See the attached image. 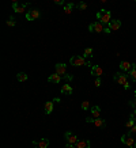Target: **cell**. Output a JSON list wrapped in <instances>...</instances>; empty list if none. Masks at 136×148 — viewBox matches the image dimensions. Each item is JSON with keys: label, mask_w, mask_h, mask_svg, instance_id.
Here are the masks:
<instances>
[{"label": "cell", "mask_w": 136, "mask_h": 148, "mask_svg": "<svg viewBox=\"0 0 136 148\" xmlns=\"http://www.w3.org/2000/svg\"><path fill=\"white\" fill-rule=\"evenodd\" d=\"M97 18H98V22H101L102 25H105V26H108L109 23L112 22V14H110V11H108V10L102 8L97 12Z\"/></svg>", "instance_id": "6da1fadb"}, {"label": "cell", "mask_w": 136, "mask_h": 148, "mask_svg": "<svg viewBox=\"0 0 136 148\" xmlns=\"http://www.w3.org/2000/svg\"><path fill=\"white\" fill-rule=\"evenodd\" d=\"M56 73L57 75H60V76L63 77V79H65L67 82H71L73 79V76L72 75H68L67 73V65L65 64H63V63H59V64H56Z\"/></svg>", "instance_id": "7a4b0ae2"}, {"label": "cell", "mask_w": 136, "mask_h": 148, "mask_svg": "<svg viewBox=\"0 0 136 148\" xmlns=\"http://www.w3.org/2000/svg\"><path fill=\"white\" fill-rule=\"evenodd\" d=\"M69 64L73 67H82V65H90L89 61H86V58L83 56H72L69 58Z\"/></svg>", "instance_id": "3957f363"}, {"label": "cell", "mask_w": 136, "mask_h": 148, "mask_svg": "<svg viewBox=\"0 0 136 148\" xmlns=\"http://www.w3.org/2000/svg\"><path fill=\"white\" fill-rule=\"evenodd\" d=\"M40 16H41V11L38 8H30L26 12V19L29 22H33V21L38 19Z\"/></svg>", "instance_id": "277c9868"}, {"label": "cell", "mask_w": 136, "mask_h": 148, "mask_svg": "<svg viewBox=\"0 0 136 148\" xmlns=\"http://www.w3.org/2000/svg\"><path fill=\"white\" fill-rule=\"evenodd\" d=\"M86 122H89V124H94V125L98 126V128H106V120H104V118H94V117H87V118H86Z\"/></svg>", "instance_id": "5b68a950"}, {"label": "cell", "mask_w": 136, "mask_h": 148, "mask_svg": "<svg viewBox=\"0 0 136 148\" xmlns=\"http://www.w3.org/2000/svg\"><path fill=\"white\" fill-rule=\"evenodd\" d=\"M89 32L90 33H104L105 32V25H102L101 22H94L91 23L90 26H89Z\"/></svg>", "instance_id": "8992f818"}, {"label": "cell", "mask_w": 136, "mask_h": 148, "mask_svg": "<svg viewBox=\"0 0 136 148\" xmlns=\"http://www.w3.org/2000/svg\"><path fill=\"white\" fill-rule=\"evenodd\" d=\"M113 79L117 82L118 84L125 86L128 84V73H122V72H117L116 75L113 76Z\"/></svg>", "instance_id": "52a82bcc"}, {"label": "cell", "mask_w": 136, "mask_h": 148, "mask_svg": "<svg viewBox=\"0 0 136 148\" xmlns=\"http://www.w3.org/2000/svg\"><path fill=\"white\" fill-rule=\"evenodd\" d=\"M29 3H23V4H19L18 1H14L12 3V10H14V12H16V14H22L26 11V8L29 7Z\"/></svg>", "instance_id": "ba28073f"}, {"label": "cell", "mask_w": 136, "mask_h": 148, "mask_svg": "<svg viewBox=\"0 0 136 148\" xmlns=\"http://www.w3.org/2000/svg\"><path fill=\"white\" fill-rule=\"evenodd\" d=\"M64 137H65V141H67L68 144H75L79 141V139H78L76 135H73L72 132H65V135H64Z\"/></svg>", "instance_id": "9c48e42d"}, {"label": "cell", "mask_w": 136, "mask_h": 148, "mask_svg": "<svg viewBox=\"0 0 136 148\" xmlns=\"http://www.w3.org/2000/svg\"><path fill=\"white\" fill-rule=\"evenodd\" d=\"M121 141L125 144V145H128L129 148H132L133 145H135V139L129 135H122L121 136Z\"/></svg>", "instance_id": "30bf717a"}, {"label": "cell", "mask_w": 136, "mask_h": 148, "mask_svg": "<svg viewBox=\"0 0 136 148\" xmlns=\"http://www.w3.org/2000/svg\"><path fill=\"white\" fill-rule=\"evenodd\" d=\"M102 73H104V71H102V68H101L100 65H91V75H93V76L101 77Z\"/></svg>", "instance_id": "8fae6325"}, {"label": "cell", "mask_w": 136, "mask_h": 148, "mask_svg": "<svg viewBox=\"0 0 136 148\" xmlns=\"http://www.w3.org/2000/svg\"><path fill=\"white\" fill-rule=\"evenodd\" d=\"M133 68V63H129V61H121L120 63V69L124 72H129Z\"/></svg>", "instance_id": "7c38bea8"}, {"label": "cell", "mask_w": 136, "mask_h": 148, "mask_svg": "<svg viewBox=\"0 0 136 148\" xmlns=\"http://www.w3.org/2000/svg\"><path fill=\"white\" fill-rule=\"evenodd\" d=\"M109 29L112 30V32H114V30H118L120 27H121V21H118V19H112V22L108 25Z\"/></svg>", "instance_id": "4fadbf2b"}, {"label": "cell", "mask_w": 136, "mask_h": 148, "mask_svg": "<svg viewBox=\"0 0 136 148\" xmlns=\"http://www.w3.org/2000/svg\"><path fill=\"white\" fill-rule=\"evenodd\" d=\"M34 145H38V148H48L49 145V139H41L40 141H33Z\"/></svg>", "instance_id": "5bb4252c"}, {"label": "cell", "mask_w": 136, "mask_h": 148, "mask_svg": "<svg viewBox=\"0 0 136 148\" xmlns=\"http://www.w3.org/2000/svg\"><path fill=\"white\" fill-rule=\"evenodd\" d=\"M73 92L72 87H71V84L69 83H65V84H63V87H61V94H65V95H71Z\"/></svg>", "instance_id": "9a60e30c"}, {"label": "cell", "mask_w": 136, "mask_h": 148, "mask_svg": "<svg viewBox=\"0 0 136 148\" xmlns=\"http://www.w3.org/2000/svg\"><path fill=\"white\" fill-rule=\"evenodd\" d=\"M61 79H63V77L60 76V75L53 73V75H50V76L48 77V82H49V83H53V84H57V83H60V82H61Z\"/></svg>", "instance_id": "2e32d148"}, {"label": "cell", "mask_w": 136, "mask_h": 148, "mask_svg": "<svg viewBox=\"0 0 136 148\" xmlns=\"http://www.w3.org/2000/svg\"><path fill=\"white\" fill-rule=\"evenodd\" d=\"M90 140H79L76 144H75V147L76 148H90Z\"/></svg>", "instance_id": "e0dca14e"}, {"label": "cell", "mask_w": 136, "mask_h": 148, "mask_svg": "<svg viewBox=\"0 0 136 148\" xmlns=\"http://www.w3.org/2000/svg\"><path fill=\"white\" fill-rule=\"evenodd\" d=\"M91 116L94 117V118H100L101 117V108L100 106H91Z\"/></svg>", "instance_id": "ac0fdd59"}, {"label": "cell", "mask_w": 136, "mask_h": 148, "mask_svg": "<svg viewBox=\"0 0 136 148\" xmlns=\"http://www.w3.org/2000/svg\"><path fill=\"white\" fill-rule=\"evenodd\" d=\"M76 5L73 4V3H67V4L64 5V8H63V11H64V14H67V15H69V14L73 11V8H75Z\"/></svg>", "instance_id": "d6986e66"}, {"label": "cell", "mask_w": 136, "mask_h": 148, "mask_svg": "<svg viewBox=\"0 0 136 148\" xmlns=\"http://www.w3.org/2000/svg\"><path fill=\"white\" fill-rule=\"evenodd\" d=\"M44 110H45L46 114H50V113L53 112V102H46L45 105H44Z\"/></svg>", "instance_id": "ffe728a7"}, {"label": "cell", "mask_w": 136, "mask_h": 148, "mask_svg": "<svg viewBox=\"0 0 136 148\" xmlns=\"http://www.w3.org/2000/svg\"><path fill=\"white\" fill-rule=\"evenodd\" d=\"M128 77H131L132 82H136V63H133V68L128 72Z\"/></svg>", "instance_id": "44dd1931"}, {"label": "cell", "mask_w": 136, "mask_h": 148, "mask_svg": "<svg viewBox=\"0 0 136 148\" xmlns=\"http://www.w3.org/2000/svg\"><path fill=\"white\" fill-rule=\"evenodd\" d=\"M16 79H18V82H26L29 79V76H27V73H25V72H19L18 75H16Z\"/></svg>", "instance_id": "7402d4cb"}, {"label": "cell", "mask_w": 136, "mask_h": 148, "mask_svg": "<svg viewBox=\"0 0 136 148\" xmlns=\"http://www.w3.org/2000/svg\"><path fill=\"white\" fill-rule=\"evenodd\" d=\"M83 57H84V58H91V57H93V48H87V49H84Z\"/></svg>", "instance_id": "603a6c76"}, {"label": "cell", "mask_w": 136, "mask_h": 148, "mask_svg": "<svg viewBox=\"0 0 136 148\" xmlns=\"http://www.w3.org/2000/svg\"><path fill=\"white\" fill-rule=\"evenodd\" d=\"M135 124H136V121H135V120H133V118H131V117H129V120H128V121H127V124H125V126H127L128 129H131L132 126H135Z\"/></svg>", "instance_id": "cb8c5ba5"}, {"label": "cell", "mask_w": 136, "mask_h": 148, "mask_svg": "<svg viewBox=\"0 0 136 148\" xmlns=\"http://www.w3.org/2000/svg\"><path fill=\"white\" fill-rule=\"evenodd\" d=\"M82 110H84V112H86V110H89V109H90V102H89V101H84V102H82Z\"/></svg>", "instance_id": "d4e9b609"}, {"label": "cell", "mask_w": 136, "mask_h": 148, "mask_svg": "<svg viewBox=\"0 0 136 148\" xmlns=\"http://www.w3.org/2000/svg\"><path fill=\"white\" fill-rule=\"evenodd\" d=\"M7 25H8L10 27H14L15 25H16V22H15V18L14 16H10L8 21H7Z\"/></svg>", "instance_id": "484cf974"}, {"label": "cell", "mask_w": 136, "mask_h": 148, "mask_svg": "<svg viewBox=\"0 0 136 148\" xmlns=\"http://www.w3.org/2000/svg\"><path fill=\"white\" fill-rule=\"evenodd\" d=\"M76 8H78V10H82V11H83V10L87 8V4H86V3H83V1H80V3L76 5Z\"/></svg>", "instance_id": "4316f807"}, {"label": "cell", "mask_w": 136, "mask_h": 148, "mask_svg": "<svg viewBox=\"0 0 136 148\" xmlns=\"http://www.w3.org/2000/svg\"><path fill=\"white\" fill-rule=\"evenodd\" d=\"M128 135H129V136H132V135H136V124H135V126H132L131 129L128 130Z\"/></svg>", "instance_id": "83f0119b"}, {"label": "cell", "mask_w": 136, "mask_h": 148, "mask_svg": "<svg viewBox=\"0 0 136 148\" xmlns=\"http://www.w3.org/2000/svg\"><path fill=\"white\" fill-rule=\"evenodd\" d=\"M101 77H95V82H94V84H95V87H101Z\"/></svg>", "instance_id": "f1b7e54d"}, {"label": "cell", "mask_w": 136, "mask_h": 148, "mask_svg": "<svg viewBox=\"0 0 136 148\" xmlns=\"http://www.w3.org/2000/svg\"><path fill=\"white\" fill-rule=\"evenodd\" d=\"M53 3L54 4H59V5H65V1H64V0H54Z\"/></svg>", "instance_id": "f546056e"}, {"label": "cell", "mask_w": 136, "mask_h": 148, "mask_svg": "<svg viewBox=\"0 0 136 148\" xmlns=\"http://www.w3.org/2000/svg\"><path fill=\"white\" fill-rule=\"evenodd\" d=\"M128 105H129V106H132V108H135V109H136V98L133 99V101H129V102H128Z\"/></svg>", "instance_id": "4dcf8cb0"}, {"label": "cell", "mask_w": 136, "mask_h": 148, "mask_svg": "<svg viewBox=\"0 0 136 148\" xmlns=\"http://www.w3.org/2000/svg\"><path fill=\"white\" fill-rule=\"evenodd\" d=\"M105 34H110V33H112V30H110V29H109V26H105Z\"/></svg>", "instance_id": "1f68e13d"}, {"label": "cell", "mask_w": 136, "mask_h": 148, "mask_svg": "<svg viewBox=\"0 0 136 148\" xmlns=\"http://www.w3.org/2000/svg\"><path fill=\"white\" fill-rule=\"evenodd\" d=\"M131 118H133V120H135V121H136V109H135V110H133V113H132V114H131Z\"/></svg>", "instance_id": "d6a6232c"}, {"label": "cell", "mask_w": 136, "mask_h": 148, "mask_svg": "<svg viewBox=\"0 0 136 148\" xmlns=\"http://www.w3.org/2000/svg\"><path fill=\"white\" fill-rule=\"evenodd\" d=\"M64 148H76V147H75L73 144H68V143H67V145H65Z\"/></svg>", "instance_id": "836d02e7"}, {"label": "cell", "mask_w": 136, "mask_h": 148, "mask_svg": "<svg viewBox=\"0 0 136 148\" xmlns=\"http://www.w3.org/2000/svg\"><path fill=\"white\" fill-rule=\"evenodd\" d=\"M129 88H131V84H129V83H128V84H125V86H124V90H129Z\"/></svg>", "instance_id": "e575fe53"}, {"label": "cell", "mask_w": 136, "mask_h": 148, "mask_svg": "<svg viewBox=\"0 0 136 148\" xmlns=\"http://www.w3.org/2000/svg\"><path fill=\"white\" fill-rule=\"evenodd\" d=\"M133 147H135V148H136V141H135V145H133Z\"/></svg>", "instance_id": "d590c367"}, {"label": "cell", "mask_w": 136, "mask_h": 148, "mask_svg": "<svg viewBox=\"0 0 136 148\" xmlns=\"http://www.w3.org/2000/svg\"><path fill=\"white\" fill-rule=\"evenodd\" d=\"M135 98H136V90H135Z\"/></svg>", "instance_id": "8d00e7d4"}]
</instances>
